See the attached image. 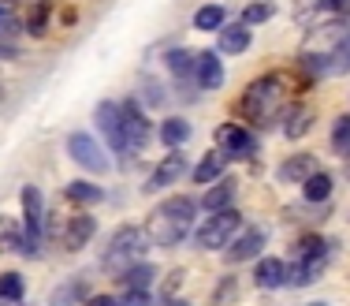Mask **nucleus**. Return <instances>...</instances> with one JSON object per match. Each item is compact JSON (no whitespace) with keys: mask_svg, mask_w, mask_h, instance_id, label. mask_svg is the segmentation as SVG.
I'll return each instance as SVG.
<instances>
[{"mask_svg":"<svg viewBox=\"0 0 350 306\" xmlns=\"http://www.w3.org/2000/svg\"><path fill=\"white\" fill-rule=\"evenodd\" d=\"M194 217H198V202H194V198H187V194L168 198L164 205H157L153 217H149V225H146L149 243H157V246H175V243H183V235L190 231Z\"/></svg>","mask_w":350,"mask_h":306,"instance_id":"1","label":"nucleus"},{"mask_svg":"<svg viewBox=\"0 0 350 306\" xmlns=\"http://www.w3.org/2000/svg\"><path fill=\"white\" fill-rule=\"evenodd\" d=\"M280 105H283L280 79L276 75H265V79H257V82H250V86H246L239 112H243L250 123H257V127H269V120H276V116H280Z\"/></svg>","mask_w":350,"mask_h":306,"instance_id":"2","label":"nucleus"},{"mask_svg":"<svg viewBox=\"0 0 350 306\" xmlns=\"http://www.w3.org/2000/svg\"><path fill=\"white\" fill-rule=\"evenodd\" d=\"M324 266H328V243L321 235H302L295 246V262L287 266V284H295V288L313 284L324 272Z\"/></svg>","mask_w":350,"mask_h":306,"instance_id":"3","label":"nucleus"},{"mask_svg":"<svg viewBox=\"0 0 350 306\" xmlns=\"http://www.w3.org/2000/svg\"><path fill=\"white\" fill-rule=\"evenodd\" d=\"M146 246H149V231L138 228V225H123L120 231L112 235V246L105 251V269L112 272H123L127 266L146 258Z\"/></svg>","mask_w":350,"mask_h":306,"instance_id":"4","label":"nucleus"},{"mask_svg":"<svg viewBox=\"0 0 350 306\" xmlns=\"http://www.w3.org/2000/svg\"><path fill=\"white\" fill-rule=\"evenodd\" d=\"M239 228H243V213L231 205V209H224V213L205 217V225L198 228L194 239H198V246H202V251H224V246L239 235Z\"/></svg>","mask_w":350,"mask_h":306,"instance_id":"5","label":"nucleus"},{"mask_svg":"<svg viewBox=\"0 0 350 306\" xmlns=\"http://www.w3.org/2000/svg\"><path fill=\"white\" fill-rule=\"evenodd\" d=\"M94 123H97V131L105 135L108 150H116V153L131 157L127 135H123V112H120V105H116V101H101V105L94 109Z\"/></svg>","mask_w":350,"mask_h":306,"instance_id":"6","label":"nucleus"},{"mask_svg":"<svg viewBox=\"0 0 350 306\" xmlns=\"http://www.w3.org/2000/svg\"><path fill=\"white\" fill-rule=\"evenodd\" d=\"M68 153H71L75 164H82V168L94 172V176L108 172V157H105V150L97 146V138L86 135V131H75V135L68 138Z\"/></svg>","mask_w":350,"mask_h":306,"instance_id":"7","label":"nucleus"},{"mask_svg":"<svg viewBox=\"0 0 350 306\" xmlns=\"http://www.w3.org/2000/svg\"><path fill=\"white\" fill-rule=\"evenodd\" d=\"M216 142H220L224 157H235V161H246V157L257 150V138L246 131V123H224V127L216 131Z\"/></svg>","mask_w":350,"mask_h":306,"instance_id":"8","label":"nucleus"},{"mask_svg":"<svg viewBox=\"0 0 350 306\" xmlns=\"http://www.w3.org/2000/svg\"><path fill=\"white\" fill-rule=\"evenodd\" d=\"M265 251V228H243L228 246H224V262L228 266H239V262H250Z\"/></svg>","mask_w":350,"mask_h":306,"instance_id":"9","label":"nucleus"},{"mask_svg":"<svg viewBox=\"0 0 350 306\" xmlns=\"http://www.w3.org/2000/svg\"><path fill=\"white\" fill-rule=\"evenodd\" d=\"M120 112H123V135H127L131 153L146 150V146H149V120H146V112H142L135 101H123Z\"/></svg>","mask_w":350,"mask_h":306,"instance_id":"10","label":"nucleus"},{"mask_svg":"<svg viewBox=\"0 0 350 306\" xmlns=\"http://www.w3.org/2000/svg\"><path fill=\"white\" fill-rule=\"evenodd\" d=\"M183 172H187V157H183L179 150H172V153H164V161L157 164L153 168V176H149V191H164V187H172L175 179L183 176Z\"/></svg>","mask_w":350,"mask_h":306,"instance_id":"11","label":"nucleus"},{"mask_svg":"<svg viewBox=\"0 0 350 306\" xmlns=\"http://www.w3.org/2000/svg\"><path fill=\"white\" fill-rule=\"evenodd\" d=\"M194 82L202 90H220L224 86V64L216 53H198L194 56Z\"/></svg>","mask_w":350,"mask_h":306,"instance_id":"12","label":"nucleus"},{"mask_svg":"<svg viewBox=\"0 0 350 306\" xmlns=\"http://www.w3.org/2000/svg\"><path fill=\"white\" fill-rule=\"evenodd\" d=\"M94 231H97L94 213H75L71 225H68V231H64V246H68V251H82V246L94 239Z\"/></svg>","mask_w":350,"mask_h":306,"instance_id":"13","label":"nucleus"},{"mask_svg":"<svg viewBox=\"0 0 350 306\" xmlns=\"http://www.w3.org/2000/svg\"><path fill=\"white\" fill-rule=\"evenodd\" d=\"M317 172V161L310 153H298V157H287V161L280 164V183H306V179H310Z\"/></svg>","mask_w":350,"mask_h":306,"instance_id":"14","label":"nucleus"},{"mask_svg":"<svg viewBox=\"0 0 350 306\" xmlns=\"http://www.w3.org/2000/svg\"><path fill=\"white\" fill-rule=\"evenodd\" d=\"M90 299V284L86 280H64L49 292V306H79Z\"/></svg>","mask_w":350,"mask_h":306,"instance_id":"15","label":"nucleus"},{"mask_svg":"<svg viewBox=\"0 0 350 306\" xmlns=\"http://www.w3.org/2000/svg\"><path fill=\"white\" fill-rule=\"evenodd\" d=\"M254 284H257V288H265V292H272V288H283V284H287V262H280V258H265V262H257Z\"/></svg>","mask_w":350,"mask_h":306,"instance_id":"16","label":"nucleus"},{"mask_svg":"<svg viewBox=\"0 0 350 306\" xmlns=\"http://www.w3.org/2000/svg\"><path fill=\"white\" fill-rule=\"evenodd\" d=\"M23 228H30V231H41L45 225H41V220H45V209H41V191L38 187H23ZM41 235H45V231H41Z\"/></svg>","mask_w":350,"mask_h":306,"instance_id":"17","label":"nucleus"},{"mask_svg":"<svg viewBox=\"0 0 350 306\" xmlns=\"http://www.w3.org/2000/svg\"><path fill=\"white\" fill-rule=\"evenodd\" d=\"M202 205H205L209 213H224V209H231V205H235V179H216L209 191H205Z\"/></svg>","mask_w":350,"mask_h":306,"instance_id":"18","label":"nucleus"},{"mask_svg":"<svg viewBox=\"0 0 350 306\" xmlns=\"http://www.w3.org/2000/svg\"><path fill=\"white\" fill-rule=\"evenodd\" d=\"M153 280H157V269L149 266V262H135V266H127L120 272V284L127 288V292H149Z\"/></svg>","mask_w":350,"mask_h":306,"instance_id":"19","label":"nucleus"},{"mask_svg":"<svg viewBox=\"0 0 350 306\" xmlns=\"http://www.w3.org/2000/svg\"><path fill=\"white\" fill-rule=\"evenodd\" d=\"M250 49V27L246 23H228L220 27V53H246Z\"/></svg>","mask_w":350,"mask_h":306,"instance_id":"20","label":"nucleus"},{"mask_svg":"<svg viewBox=\"0 0 350 306\" xmlns=\"http://www.w3.org/2000/svg\"><path fill=\"white\" fill-rule=\"evenodd\" d=\"M224 161H228V157H224L220 150H209L202 157V161L194 164V183H216V179H220V172H224Z\"/></svg>","mask_w":350,"mask_h":306,"instance_id":"21","label":"nucleus"},{"mask_svg":"<svg viewBox=\"0 0 350 306\" xmlns=\"http://www.w3.org/2000/svg\"><path fill=\"white\" fill-rule=\"evenodd\" d=\"M302 194H306V202H328V198H332V176H328V172H313V176L310 179H306V183H302Z\"/></svg>","mask_w":350,"mask_h":306,"instance_id":"22","label":"nucleus"},{"mask_svg":"<svg viewBox=\"0 0 350 306\" xmlns=\"http://www.w3.org/2000/svg\"><path fill=\"white\" fill-rule=\"evenodd\" d=\"M161 138H164V146H168V150H179V146L190 138V123L179 120V116H172V120L161 123Z\"/></svg>","mask_w":350,"mask_h":306,"instance_id":"23","label":"nucleus"},{"mask_svg":"<svg viewBox=\"0 0 350 306\" xmlns=\"http://www.w3.org/2000/svg\"><path fill=\"white\" fill-rule=\"evenodd\" d=\"M194 56H198V53L175 49V53H168V60H164V64H168V71H172L179 82H187V79H194Z\"/></svg>","mask_w":350,"mask_h":306,"instance_id":"24","label":"nucleus"},{"mask_svg":"<svg viewBox=\"0 0 350 306\" xmlns=\"http://www.w3.org/2000/svg\"><path fill=\"white\" fill-rule=\"evenodd\" d=\"M68 198H71V202H79V205H97L105 194H101V187H97V183L79 179V183H68Z\"/></svg>","mask_w":350,"mask_h":306,"instance_id":"25","label":"nucleus"},{"mask_svg":"<svg viewBox=\"0 0 350 306\" xmlns=\"http://www.w3.org/2000/svg\"><path fill=\"white\" fill-rule=\"evenodd\" d=\"M272 15H276V4H269V0H254V4L243 8V23H246V27H261V23H269Z\"/></svg>","mask_w":350,"mask_h":306,"instance_id":"26","label":"nucleus"},{"mask_svg":"<svg viewBox=\"0 0 350 306\" xmlns=\"http://www.w3.org/2000/svg\"><path fill=\"white\" fill-rule=\"evenodd\" d=\"M194 27L198 30H220L224 27V8L220 4H205L194 12Z\"/></svg>","mask_w":350,"mask_h":306,"instance_id":"27","label":"nucleus"},{"mask_svg":"<svg viewBox=\"0 0 350 306\" xmlns=\"http://www.w3.org/2000/svg\"><path fill=\"white\" fill-rule=\"evenodd\" d=\"M298 68L306 75H328L332 71V56H321V53H302L298 56Z\"/></svg>","mask_w":350,"mask_h":306,"instance_id":"28","label":"nucleus"},{"mask_svg":"<svg viewBox=\"0 0 350 306\" xmlns=\"http://www.w3.org/2000/svg\"><path fill=\"white\" fill-rule=\"evenodd\" d=\"M23 292H27V288H23V277H19V272H4V277H0V299L23 303Z\"/></svg>","mask_w":350,"mask_h":306,"instance_id":"29","label":"nucleus"},{"mask_svg":"<svg viewBox=\"0 0 350 306\" xmlns=\"http://www.w3.org/2000/svg\"><path fill=\"white\" fill-rule=\"evenodd\" d=\"M332 146H336V153L350 157V116H339V120H336V131H332Z\"/></svg>","mask_w":350,"mask_h":306,"instance_id":"30","label":"nucleus"},{"mask_svg":"<svg viewBox=\"0 0 350 306\" xmlns=\"http://www.w3.org/2000/svg\"><path fill=\"white\" fill-rule=\"evenodd\" d=\"M49 12H53L49 4H38L34 12H30V19H27V34H34V38L45 34V27H49Z\"/></svg>","mask_w":350,"mask_h":306,"instance_id":"31","label":"nucleus"},{"mask_svg":"<svg viewBox=\"0 0 350 306\" xmlns=\"http://www.w3.org/2000/svg\"><path fill=\"white\" fill-rule=\"evenodd\" d=\"M23 228H15L12 220H0V251H19Z\"/></svg>","mask_w":350,"mask_h":306,"instance_id":"32","label":"nucleus"},{"mask_svg":"<svg viewBox=\"0 0 350 306\" xmlns=\"http://www.w3.org/2000/svg\"><path fill=\"white\" fill-rule=\"evenodd\" d=\"M332 71H350V30L339 38L336 53H332Z\"/></svg>","mask_w":350,"mask_h":306,"instance_id":"33","label":"nucleus"},{"mask_svg":"<svg viewBox=\"0 0 350 306\" xmlns=\"http://www.w3.org/2000/svg\"><path fill=\"white\" fill-rule=\"evenodd\" d=\"M310 123H313V112L302 109L298 116H291V123L283 131H287V138H298V135H306V131H310Z\"/></svg>","mask_w":350,"mask_h":306,"instance_id":"34","label":"nucleus"},{"mask_svg":"<svg viewBox=\"0 0 350 306\" xmlns=\"http://www.w3.org/2000/svg\"><path fill=\"white\" fill-rule=\"evenodd\" d=\"M142 101H146V105H164V90H161V82H157V79L142 82Z\"/></svg>","mask_w":350,"mask_h":306,"instance_id":"35","label":"nucleus"},{"mask_svg":"<svg viewBox=\"0 0 350 306\" xmlns=\"http://www.w3.org/2000/svg\"><path fill=\"white\" fill-rule=\"evenodd\" d=\"M235 292H239V280H235V277H228V280H224L220 288H216L213 303H216V306H228V299H231V295H235Z\"/></svg>","mask_w":350,"mask_h":306,"instance_id":"36","label":"nucleus"},{"mask_svg":"<svg viewBox=\"0 0 350 306\" xmlns=\"http://www.w3.org/2000/svg\"><path fill=\"white\" fill-rule=\"evenodd\" d=\"M116 306H153V295L149 292H127L123 299H116Z\"/></svg>","mask_w":350,"mask_h":306,"instance_id":"37","label":"nucleus"},{"mask_svg":"<svg viewBox=\"0 0 350 306\" xmlns=\"http://www.w3.org/2000/svg\"><path fill=\"white\" fill-rule=\"evenodd\" d=\"M82 306H116V299H112V295H90Z\"/></svg>","mask_w":350,"mask_h":306,"instance_id":"38","label":"nucleus"},{"mask_svg":"<svg viewBox=\"0 0 350 306\" xmlns=\"http://www.w3.org/2000/svg\"><path fill=\"white\" fill-rule=\"evenodd\" d=\"M347 4H350V0H321V8H324V12H343Z\"/></svg>","mask_w":350,"mask_h":306,"instance_id":"39","label":"nucleus"},{"mask_svg":"<svg viewBox=\"0 0 350 306\" xmlns=\"http://www.w3.org/2000/svg\"><path fill=\"white\" fill-rule=\"evenodd\" d=\"M12 12V4H8V0H0V15H8Z\"/></svg>","mask_w":350,"mask_h":306,"instance_id":"40","label":"nucleus"},{"mask_svg":"<svg viewBox=\"0 0 350 306\" xmlns=\"http://www.w3.org/2000/svg\"><path fill=\"white\" fill-rule=\"evenodd\" d=\"M306 306H328V303H306Z\"/></svg>","mask_w":350,"mask_h":306,"instance_id":"41","label":"nucleus"},{"mask_svg":"<svg viewBox=\"0 0 350 306\" xmlns=\"http://www.w3.org/2000/svg\"><path fill=\"white\" fill-rule=\"evenodd\" d=\"M347 172H350V157H347Z\"/></svg>","mask_w":350,"mask_h":306,"instance_id":"42","label":"nucleus"}]
</instances>
